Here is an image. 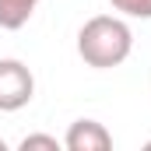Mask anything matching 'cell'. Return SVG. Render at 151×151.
I'll return each instance as SVG.
<instances>
[{"mask_svg": "<svg viewBox=\"0 0 151 151\" xmlns=\"http://www.w3.org/2000/svg\"><path fill=\"white\" fill-rule=\"evenodd\" d=\"M35 99V74L18 56H0V113H18Z\"/></svg>", "mask_w": 151, "mask_h": 151, "instance_id": "7a4b0ae2", "label": "cell"}, {"mask_svg": "<svg viewBox=\"0 0 151 151\" xmlns=\"http://www.w3.org/2000/svg\"><path fill=\"white\" fill-rule=\"evenodd\" d=\"M63 148L67 151H109L113 148V134L99 119H74L67 127V134H63Z\"/></svg>", "mask_w": 151, "mask_h": 151, "instance_id": "3957f363", "label": "cell"}, {"mask_svg": "<svg viewBox=\"0 0 151 151\" xmlns=\"http://www.w3.org/2000/svg\"><path fill=\"white\" fill-rule=\"evenodd\" d=\"M148 148H151V141H148Z\"/></svg>", "mask_w": 151, "mask_h": 151, "instance_id": "ba28073f", "label": "cell"}, {"mask_svg": "<svg viewBox=\"0 0 151 151\" xmlns=\"http://www.w3.org/2000/svg\"><path fill=\"white\" fill-rule=\"evenodd\" d=\"M42 0H0V28L4 32H18L32 21L35 7Z\"/></svg>", "mask_w": 151, "mask_h": 151, "instance_id": "277c9868", "label": "cell"}, {"mask_svg": "<svg viewBox=\"0 0 151 151\" xmlns=\"http://www.w3.org/2000/svg\"><path fill=\"white\" fill-rule=\"evenodd\" d=\"M21 151H60L63 148V141H56L53 134H28V137H21Z\"/></svg>", "mask_w": 151, "mask_h": 151, "instance_id": "8992f818", "label": "cell"}, {"mask_svg": "<svg viewBox=\"0 0 151 151\" xmlns=\"http://www.w3.org/2000/svg\"><path fill=\"white\" fill-rule=\"evenodd\" d=\"M0 151H7V141H4V137H0Z\"/></svg>", "mask_w": 151, "mask_h": 151, "instance_id": "52a82bcc", "label": "cell"}, {"mask_svg": "<svg viewBox=\"0 0 151 151\" xmlns=\"http://www.w3.org/2000/svg\"><path fill=\"white\" fill-rule=\"evenodd\" d=\"M113 11H119L123 18H141V21H151V0H109Z\"/></svg>", "mask_w": 151, "mask_h": 151, "instance_id": "5b68a950", "label": "cell"}, {"mask_svg": "<svg viewBox=\"0 0 151 151\" xmlns=\"http://www.w3.org/2000/svg\"><path fill=\"white\" fill-rule=\"evenodd\" d=\"M130 53H134V32L123 21V14H95L77 28V56L95 70L119 67Z\"/></svg>", "mask_w": 151, "mask_h": 151, "instance_id": "6da1fadb", "label": "cell"}]
</instances>
